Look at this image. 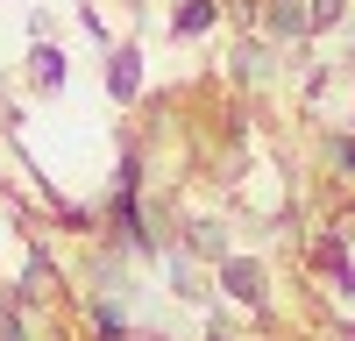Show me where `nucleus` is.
<instances>
[{
  "instance_id": "1",
  "label": "nucleus",
  "mask_w": 355,
  "mask_h": 341,
  "mask_svg": "<svg viewBox=\"0 0 355 341\" xmlns=\"http://www.w3.org/2000/svg\"><path fill=\"white\" fill-rule=\"evenodd\" d=\"M107 93H114V107H128L142 93V50L135 43H114L107 50Z\"/></svg>"
},
{
  "instance_id": "2",
  "label": "nucleus",
  "mask_w": 355,
  "mask_h": 341,
  "mask_svg": "<svg viewBox=\"0 0 355 341\" xmlns=\"http://www.w3.org/2000/svg\"><path fill=\"white\" fill-rule=\"evenodd\" d=\"M256 21L270 28V43H299L306 36V0H256Z\"/></svg>"
},
{
  "instance_id": "3",
  "label": "nucleus",
  "mask_w": 355,
  "mask_h": 341,
  "mask_svg": "<svg viewBox=\"0 0 355 341\" xmlns=\"http://www.w3.org/2000/svg\"><path fill=\"white\" fill-rule=\"evenodd\" d=\"M220 284H227V299H242V306L270 299L263 292V263H249V256H220Z\"/></svg>"
},
{
  "instance_id": "4",
  "label": "nucleus",
  "mask_w": 355,
  "mask_h": 341,
  "mask_svg": "<svg viewBox=\"0 0 355 341\" xmlns=\"http://www.w3.org/2000/svg\"><path fill=\"white\" fill-rule=\"evenodd\" d=\"M214 21H220V0H178V8H171V36L192 43V36H206Z\"/></svg>"
},
{
  "instance_id": "5",
  "label": "nucleus",
  "mask_w": 355,
  "mask_h": 341,
  "mask_svg": "<svg viewBox=\"0 0 355 341\" xmlns=\"http://www.w3.org/2000/svg\"><path fill=\"white\" fill-rule=\"evenodd\" d=\"M277 71V57H270V43L263 36H242V50H234V78H249V85H263Z\"/></svg>"
},
{
  "instance_id": "6",
  "label": "nucleus",
  "mask_w": 355,
  "mask_h": 341,
  "mask_svg": "<svg viewBox=\"0 0 355 341\" xmlns=\"http://www.w3.org/2000/svg\"><path fill=\"white\" fill-rule=\"evenodd\" d=\"M28 78H36L43 93H57V85H64V50H57V43H36V50H28Z\"/></svg>"
},
{
  "instance_id": "7",
  "label": "nucleus",
  "mask_w": 355,
  "mask_h": 341,
  "mask_svg": "<svg viewBox=\"0 0 355 341\" xmlns=\"http://www.w3.org/2000/svg\"><path fill=\"white\" fill-rule=\"evenodd\" d=\"M320 164H327L341 185H355V135H341V128H334L327 142H320Z\"/></svg>"
},
{
  "instance_id": "8",
  "label": "nucleus",
  "mask_w": 355,
  "mask_h": 341,
  "mask_svg": "<svg viewBox=\"0 0 355 341\" xmlns=\"http://www.w3.org/2000/svg\"><path fill=\"white\" fill-rule=\"evenodd\" d=\"M334 21H348V0H306V36H327Z\"/></svg>"
}]
</instances>
